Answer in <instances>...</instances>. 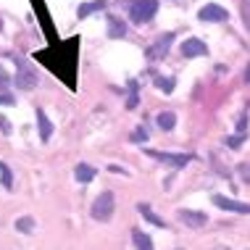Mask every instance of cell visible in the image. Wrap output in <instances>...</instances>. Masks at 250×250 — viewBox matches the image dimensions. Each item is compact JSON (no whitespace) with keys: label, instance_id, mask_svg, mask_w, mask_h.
Here are the masks:
<instances>
[{"label":"cell","instance_id":"27","mask_svg":"<svg viewBox=\"0 0 250 250\" xmlns=\"http://www.w3.org/2000/svg\"><path fill=\"white\" fill-rule=\"evenodd\" d=\"M5 84H11V77L3 71V66H0V87H5Z\"/></svg>","mask_w":250,"mask_h":250},{"label":"cell","instance_id":"8","mask_svg":"<svg viewBox=\"0 0 250 250\" xmlns=\"http://www.w3.org/2000/svg\"><path fill=\"white\" fill-rule=\"evenodd\" d=\"M198 19H203V21H227L229 19V13L221 8V5H206V8H200L198 13Z\"/></svg>","mask_w":250,"mask_h":250},{"label":"cell","instance_id":"28","mask_svg":"<svg viewBox=\"0 0 250 250\" xmlns=\"http://www.w3.org/2000/svg\"><path fill=\"white\" fill-rule=\"evenodd\" d=\"M237 132H240V134H245V132H248V119H245V116L237 121Z\"/></svg>","mask_w":250,"mask_h":250},{"label":"cell","instance_id":"9","mask_svg":"<svg viewBox=\"0 0 250 250\" xmlns=\"http://www.w3.org/2000/svg\"><path fill=\"white\" fill-rule=\"evenodd\" d=\"M208 48L203 40H185V45H182V56L185 58H195V56H206Z\"/></svg>","mask_w":250,"mask_h":250},{"label":"cell","instance_id":"30","mask_svg":"<svg viewBox=\"0 0 250 250\" xmlns=\"http://www.w3.org/2000/svg\"><path fill=\"white\" fill-rule=\"evenodd\" d=\"M213 250H229V248H224V245H219V248H213Z\"/></svg>","mask_w":250,"mask_h":250},{"label":"cell","instance_id":"10","mask_svg":"<svg viewBox=\"0 0 250 250\" xmlns=\"http://www.w3.org/2000/svg\"><path fill=\"white\" fill-rule=\"evenodd\" d=\"M37 124H40V137H42V143H48L50 134H53V124H50V119L45 116L42 108H37Z\"/></svg>","mask_w":250,"mask_h":250},{"label":"cell","instance_id":"2","mask_svg":"<svg viewBox=\"0 0 250 250\" xmlns=\"http://www.w3.org/2000/svg\"><path fill=\"white\" fill-rule=\"evenodd\" d=\"M155 11H158V0H137V3H132L129 16H132V21L145 24L155 16Z\"/></svg>","mask_w":250,"mask_h":250},{"label":"cell","instance_id":"13","mask_svg":"<svg viewBox=\"0 0 250 250\" xmlns=\"http://www.w3.org/2000/svg\"><path fill=\"white\" fill-rule=\"evenodd\" d=\"M155 121H158V126L164 132H171L174 129V124H177V113H171V111H161L158 116H155Z\"/></svg>","mask_w":250,"mask_h":250},{"label":"cell","instance_id":"3","mask_svg":"<svg viewBox=\"0 0 250 250\" xmlns=\"http://www.w3.org/2000/svg\"><path fill=\"white\" fill-rule=\"evenodd\" d=\"M16 66H19V74L13 77V84H16L19 90H32V87L37 84V77H35V71H32L29 66L24 63V61H19V58H16Z\"/></svg>","mask_w":250,"mask_h":250},{"label":"cell","instance_id":"6","mask_svg":"<svg viewBox=\"0 0 250 250\" xmlns=\"http://www.w3.org/2000/svg\"><path fill=\"white\" fill-rule=\"evenodd\" d=\"M213 206L224 208V211H232V213H250V203H240V200L224 198V195H213Z\"/></svg>","mask_w":250,"mask_h":250},{"label":"cell","instance_id":"5","mask_svg":"<svg viewBox=\"0 0 250 250\" xmlns=\"http://www.w3.org/2000/svg\"><path fill=\"white\" fill-rule=\"evenodd\" d=\"M179 221L182 224H187L190 229H200V227H206V213H200V211H192V208H179Z\"/></svg>","mask_w":250,"mask_h":250},{"label":"cell","instance_id":"29","mask_svg":"<svg viewBox=\"0 0 250 250\" xmlns=\"http://www.w3.org/2000/svg\"><path fill=\"white\" fill-rule=\"evenodd\" d=\"M245 82L250 84V63H248V69H245Z\"/></svg>","mask_w":250,"mask_h":250},{"label":"cell","instance_id":"25","mask_svg":"<svg viewBox=\"0 0 250 250\" xmlns=\"http://www.w3.org/2000/svg\"><path fill=\"white\" fill-rule=\"evenodd\" d=\"M0 132H3V134H11V121L3 119V116H0Z\"/></svg>","mask_w":250,"mask_h":250},{"label":"cell","instance_id":"19","mask_svg":"<svg viewBox=\"0 0 250 250\" xmlns=\"http://www.w3.org/2000/svg\"><path fill=\"white\" fill-rule=\"evenodd\" d=\"M237 174H240V179L245 182V185H250V161H245V164L237 166Z\"/></svg>","mask_w":250,"mask_h":250},{"label":"cell","instance_id":"24","mask_svg":"<svg viewBox=\"0 0 250 250\" xmlns=\"http://www.w3.org/2000/svg\"><path fill=\"white\" fill-rule=\"evenodd\" d=\"M132 140H134V143H145V140H147V132H145V129H137V132L132 134Z\"/></svg>","mask_w":250,"mask_h":250},{"label":"cell","instance_id":"11","mask_svg":"<svg viewBox=\"0 0 250 250\" xmlns=\"http://www.w3.org/2000/svg\"><path fill=\"white\" fill-rule=\"evenodd\" d=\"M137 211L143 213V219H145V221H150V224H155V227H161V229H166V221L161 219L158 213H153V208L147 206V203H140V206H137Z\"/></svg>","mask_w":250,"mask_h":250},{"label":"cell","instance_id":"21","mask_svg":"<svg viewBox=\"0 0 250 250\" xmlns=\"http://www.w3.org/2000/svg\"><path fill=\"white\" fill-rule=\"evenodd\" d=\"M242 140H245V134H232V137H227V145L237 150V147H242Z\"/></svg>","mask_w":250,"mask_h":250},{"label":"cell","instance_id":"4","mask_svg":"<svg viewBox=\"0 0 250 250\" xmlns=\"http://www.w3.org/2000/svg\"><path fill=\"white\" fill-rule=\"evenodd\" d=\"M147 155H153L155 161H161V164H166V166H174V168H182V166H187L190 164V155H185V153H161V150H147Z\"/></svg>","mask_w":250,"mask_h":250},{"label":"cell","instance_id":"16","mask_svg":"<svg viewBox=\"0 0 250 250\" xmlns=\"http://www.w3.org/2000/svg\"><path fill=\"white\" fill-rule=\"evenodd\" d=\"M74 177H77L79 182H92V177H95V168L87 166V164H79L77 171H74Z\"/></svg>","mask_w":250,"mask_h":250},{"label":"cell","instance_id":"26","mask_svg":"<svg viewBox=\"0 0 250 250\" xmlns=\"http://www.w3.org/2000/svg\"><path fill=\"white\" fill-rule=\"evenodd\" d=\"M0 105H13V98L8 92H0Z\"/></svg>","mask_w":250,"mask_h":250},{"label":"cell","instance_id":"23","mask_svg":"<svg viewBox=\"0 0 250 250\" xmlns=\"http://www.w3.org/2000/svg\"><path fill=\"white\" fill-rule=\"evenodd\" d=\"M242 16H245V24H248V29H250V0L242 3Z\"/></svg>","mask_w":250,"mask_h":250},{"label":"cell","instance_id":"1","mask_svg":"<svg viewBox=\"0 0 250 250\" xmlns=\"http://www.w3.org/2000/svg\"><path fill=\"white\" fill-rule=\"evenodd\" d=\"M113 208H116V200H113V192H100V198L92 203V219L95 221H108L113 216Z\"/></svg>","mask_w":250,"mask_h":250},{"label":"cell","instance_id":"20","mask_svg":"<svg viewBox=\"0 0 250 250\" xmlns=\"http://www.w3.org/2000/svg\"><path fill=\"white\" fill-rule=\"evenodd\" d=\"M0 177H3V187H11V168H8V164H3L0 161Z\"/></svg>","mask_w":250,"mask_h":250},{"label":"cell","instance_id":"7","mask_svg":"<svg viewBox=\"0 0 250 250\" xmlns=\"http://www.w3.org/2000/svg\"><path fill=\"white\" fill-rule=\"evenodd\" d=\"M171 40H174L171 32H168V35H161V37H158V42H155L153 48H147V58H150V61L164 58L166 53H168V48H171Z\"/></svg>","mask_w":250,"mask_h":250},{"label":"cell","instance_id":"18","mask_svg":"<svg viewBox=\"0 0 250 250\" xmlns=\"http://www.w3.org/2000/svg\"><path fill=\"white\" fill-rule=\"evenodd\" d=\"M155 87H158L161 92H171V90H174V79H164V77H158V79H155Z\"/></svg>","mask_w":250,"mask_h":250},{"label":"cell","instance_id":"22","mask_svg":"<svg viewBox=\"0 0 250 250\" xmlns=\"http://www.w3.org/2000/svg\"><path fill=\"white\" fill-rule=\"evenodd\" d=\"M126 108H129V111H132V108H137V84H134V82H132V95H129V100H126Z\"/></svg>","mask_w":250,"mask_h":250},{"label":"cell","instance_id":"12","mask_svg":"<svg viewBox=\"0 0 250 250\" xmlns=\"http://www.w3.org/2000/svg\"><path fill=\"white\" fill-rule=\"evenodd\" d=\"M126 35V26H124V21H119L116 16H111L108 19V37L111 40H121Z\"/></svg>","mask_w":250,"mask_h":250},{"label":"cell","instance_id":"14","mask_svg":"<svg viewBox=\"0 0 250 250\" xmlns=\"http://www.w3.org/2000/svg\"><path fill=\"white\" fill-rule=\"evenodd\" d=\"M132 240H134V245H137V250H153V240L147 237L143 229H134V232H132Z\"/></svg>","mask_w":250,"mask_h":250},{"label":"cell","instance_id":"15","mask_svg":"<svg viewBox=\"0 0 250 250\" xmlns=\"http://www.w3.org/2000/svg\"><path fill=\"white\" fill-rule=\"evenodd\" d=\"M100 8H105V0H92V3H82L79 5V19H87L90 13H95V11H100Z\"/></svg>","mask_w":250,"mask_h":250},{"label":"cell","instance_id":"17","mask_svg":"<svg viewBox=\"0 0 250 250\" xmlns=\"http://www.w3.org/2000/svg\"><path fill=\"white\" fill-rule=\"evenodd\" d=\"M13 227H16L21 234H29L32 229H35V219H32V216H21V219H16V224H13Z\"/></svg>","mask_w":250,"mask_h":250}]
</instances>
